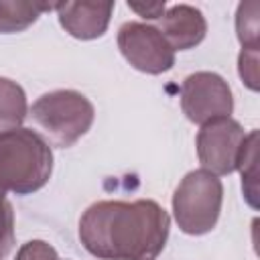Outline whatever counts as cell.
Returning a JSON list of instances; mask_svg holds the SVG:
<instances>
[{
	"label": "cell",
	"instance_id": "obj_1",
	"mask_svg": "<svg viewBox=\"0 0 260 260\" xmlns=\"http://www.w3.org/2000/svg\"><path fill=\"white\" fill-rule=\"evenodd\" d=\"M169 213L152 199L98 201L79 217V240L100 260H156L167 246Z\"/></svg>",
	"mask_w": 260,
	"mask_h": 260
},
{
	"label": "cell",
	"instance_id": "obj_2",
	"mask_svg": "<svg viewBox=\"0 0 260 260\" xmlns=\"http://www.w3.org/2000/svg\"><path fill=\"white\" fill-rule=\"evenodd\" d=\"M53 173V150L32 128L0 134V189L30 195L43 189Z\"/></svg>",
	"mask_w": 260,
	"mask_h": 260
},
{
	"label": "cell",
	"instance_id": "obj_3",
	"mask_svg": "<svg viewBox=\"0 0 260 260\" xmlns=\"http://www.w3.org/2000/svg\"><path fill=\"white\" fill-rule=\"evenodd\" d=\"M35 124L59 148L73 146L93 124V104L75 89H55L37 98L30 106Z\"/></svg>",
	"mask_w": 260,
	"mask_h": 260
},
{
	"label": "cell",
	"instance_id": "obj_4",
	"mask_svg": "<svg viewBox=\"0 0 260 260\" xmlns=\"http://www.w3.org/2000/svg\"><path fill=\"white\" fill-rule=\"evenodd\" d=\"M223 203L221 179L205 169L189 171L173 193V215L181 232L203 236L219 219Z\"/></svg>",
	"mask_w": 260,
	"mask_h": 260
},
{
	"label": "cell",
	"instance_id": "obj_5",
	"mask_svg": "<svg viewBox=\"0 0 260 260\" xmlns=\"http://www.w3.org/2000/svg\"><path fill=\"white\" fill-rule=\"evenodd\" d=\"M181 110L193 124H207L219 118H230L234 98L228 81L213 71H195L181 83Z\"/></svg>",
	"mask_w": 260,
	"mask_h": 260
},
{
	"label": "cell",
	"instance_id": "obj_6",
	"mask_svg": "<svg viewBox=\"0 0 260 260\" xmlns=\"http://www.w3.org/2000/svg\"><path fill=\"white\" fill-rule=\"evenodd\" d=\"M118 49L138 71L160 75L175 65V51L162 32L146 22H124L118 28Z\"/></svg>",
	"mask_w": 260,
	"mask_h": 260
},
{
	"label": "cell",
	"instance_id": "obj_7",
	"mask_svg": "<svg viewBox=\"0 0 260 260\" xmlns=\"http://www.w3.org/2000/svg\"><path fill=\"white\" fill-rule=\"evenodd\" d=\"M244 138L246 132L234 118H219L203 124L195 138L201 167L217 177L234 173Z\"/></svg>",
	"mask_w": 260,
	"mask_h": 260
},
{
	"label": "cell",
	"instance_id": "obj_8",
	"mask_svg": "<svg viewBox=\"0 0 260 260\" xmlns=\"http://www.w3.org/2000/svg\"><path fill=\"white\" fill-rule=\"evenodd\" d=\"M114 2H59L57 4V16L59 24L69 32L73 39L79 41H91L102 37L108 30Z\"/></svg>",
	"mask_w": 260,
	"mask_h": 260
},
{
	"label": "cell",
	"instance_id": "obj_9",
	"mask_svg": "<svg viewBox=\"0 0 260 260\" xmlns=\"http://www.w3.org/2000/svg\"><path fill=\"white\" fill-rule=\"evenodd\" d=\"M160 26H156L173 51H189L197 47L207 32L205 16L199 8L191 4H175L165 10L158 18Z\"/></svg>",
	"mask_w": 260,
	"mask_h": 260
},
{
	"label": "cell",
	"instance_id": "obj_10",
	"mask_svg": "<svg viewBox=\"0 0 260 260\" xmlns=\"http://www.w3.org/2000/svg\"><path fill=\"white\" fill-rule=\"evenodd\" d=\"M59 2H26V0H0V32H20L37 22V18L47 12L55 10Z\"/></svg>",
	"mask_w": 260,
	"mask_h": 260
},
{
	"label": "cell",
	"instance_id": "obj_11",
	"mask_svg": "<svg viewBox=\"0 0 260 260\" xmlns=\"http://www.w3.org/2000/svg\"><path fill=\"white\" fill-rule=\"evenodd\" d=\"M28 114V102L24 89L8 79L0 77V134L20 128Z\"/></svg>",
	"mask_w": 260,
	"mask_h": 260
},
{
	"label": "cell",
	"instance_id": "obj_12",
	"mask_svg": "<svg viewBox=\"0 0 260 260\" xmlns=\"http://www.w3.org/2000/svg\"><path fill=\"white\" fill-rule=\"evenodd\" d=\"M236 169L242 175V191L246 195V201L252 207H256V195H258V130H252V132L246 134Z\"/></svg>",
	"mask_w": 260,
	"mask_h": 260
},
{
	"label": "cell",
	"instance_id": "obj_13",
	"mask_svg": "<svg viewBox=\"0 0 260 260\" xmlns=\"http://www.w3.org/2000/svg\"><path fill=\"white\" fill-rule=\"evenodd\" d=\"M258 2L248 0L238 4L236 10V35L242 49H258Z\"/></svg>",
	"mask_w": 260,
	"mask_h": 260
},
{
	"label": "cell",
	"instance_id": "obj_14",
	"mask_svg": "<svg viewBox=\"0 0 260 260\" xmlns=\"http://www.w3.org/2000/svg\"><path fill=\"white\" fill-rule=\"evenodd\" d=\"M14 246V211L6 199V191L0 189V254L6 256Z\"/></svg>",
	"mask_w": 260,
	"mask_h": 260
},
{
	"label": "cell",
	"instance_id": "obj_15",
	"mask_svg": "<svg viewBox=\"0 0 260 260\" xmlns=\"http://www.w3.org/2000/svg\"><path fill=\"white\" fill-rule=\"evenodd\" d=\"M238 73L244 85L252 91H258V49H242L238 57Z\"/></svg>",
	"mask_w": 260,
	"mask_h": 260
},
{
	"label": "cell",
	"instance_id": "obj_16",
	"mask_svg": "<svg viewBox=\"0 0 260 260\" xmlns=\"http://www.w3.org/2000/svg\"><path fill=\"white\" fill-rule=\"evenodd\" d=\"M14 260H61L57 250L45 240H30L20 246Z\"/></svg>",
	"mask_w": 260,
	"mask_h": 260
},
{
	"label": "cell",
	"instance_id": "obj_17",
	"mask_svg": "<svg viewBox=\"0 0 260 260\" xmlns=\"http://www.w3.org/2000/svg\"><path fill=\"white\" fill-rule=\"evenodd\" d=\"M128 8L146 20H158L165 14L167 4L165 0L162 2H128Z\"/></svg>",
	"mask_w": 260,
	"mask_h": 260
},
{
	"label": "cell",
	"instance_id": "obj_18",
	"mask_svg": "<svg viewBox=\"0 0 260 260\" xmlns=\"http://www.w3.org/2000/svg\"><path fill=\"white\" fill-rule=\"evenodd\" d=\"M2 258H4V256H2V254H0V260H2Z\"/></svg>",
	"mask_w": 260,
	"mask_h": 260
}]
</instances>
